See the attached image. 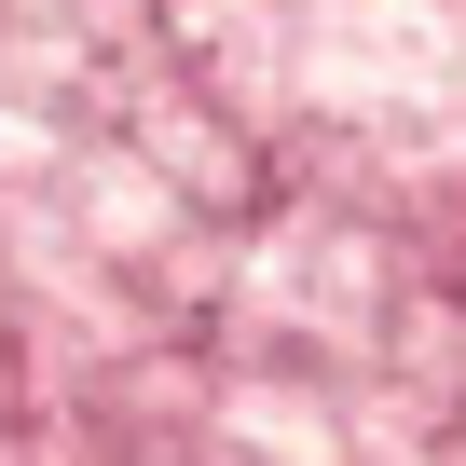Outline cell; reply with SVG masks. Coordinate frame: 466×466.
I'll return each instance as SVG.
<instances>
[{"mask_svg": "<svg viewBox=\"0 0 466 466\" xmlns=\"http://www.w3.org/2000/svg\"><path fill=\"white\" fill-rule=\"evenodd\" d=\"M316 96L343 110H411V96H466V15L452 0H357L316 28Z\"/></svg>", "mask_w": 466, "mask_h": 466, "instance_id": "cell-1", "label": "cell"}]
</instances>
